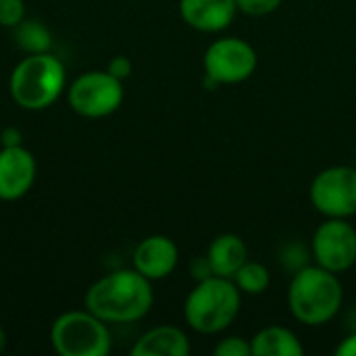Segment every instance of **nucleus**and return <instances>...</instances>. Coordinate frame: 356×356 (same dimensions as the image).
Returning <instances> with one entry per match:
<instances>
[{
	"label": "nucleus",
	"mask_w": 356,
	"mask_h": 356,
	"mask_svg": "<svg viewBox=\"0 0 356 356\" xmlns=\"http://www.w3.org/2000/svg\"><path fill=\"white\" fill-rule=\"evenodd\" d=\"M192 350L188 336L173 325H159L148 330L131 348L134 356H188Z\"/></svg>",
	"instance_id": "obj_13"
},
{
	"label": "nucleus",
	"mask_w": 356,
	"mask_h": 356,
	"mask_svg": "<svg viewBox=\"0 0 356 356\" xmlns=\"http://www.w3.org/2000/svg\"><path fill=\"white\" fill-rule=\"evenodd\" d=\"M215 356H252L250 340H244L238 336L223 338L215 346Z\"/></svg>",
	"instance_id": "obj_19"
},
{
	"label": "nucleus",
	"mask_w": 356,
	"mask_h": 356,
	"mask_svg": "<svg viewBox=\"0 0 356 356\" xmlns=\"http://www.w3.org/2000/svg\"><path fill=\"white\" fill-rule=\"evenodd\" d=\"M338 356H356V334H350L348 338L342 340V344H338L336 348Z\"/></svg>",
	"instance_id": "obj_23"
},
{
	"label": "nucleus",
	"mask_w": 356,
	"mask_h": 356,
	"mask_svg": "<svg viewBox=\"0 0 356 356\" xmlns=\"http://www.w3.org/2000/svg\"><path fill=\"white\" fill-rule=\"evenodd\" d=\"M190 269H192V275H194V280H196V282H202V280H207V277L215 275V271H213V267H211L209 257H198V259H194Z\"/></svg>",
	"instance_id": "obj_22"
},
{
	"label": "nucleus",
	"mask_w": 356,
	"mask_h": 356,
	"mask_svg": "<svg viewBox=\"0 0 356 356\" xmlns=\"http://www.w3.org/2000/svg\"><path fill=\"white\" fill-rule=\"evenodd\" d=\"M284 0H236L238 10L248 17H265L275 13Z\"/></svg>",
	"instance_id": "obj_20"
},
{
	"label": "nucleus",
	"mask_w": 356,
	"mask_h": 356,
	"mask_svg": "<svg viewBox=\"0 0 356 356\" xmlns=\"http://www.w3.org/2000/svg\"><path fill=\"white\" fill-rule=\"evenodd\" d=\"M344 288L338 273L323 267H300L288 288V307L296 321L319 327L330 323L342 309Z\"/></svg>",
	"instance_id": "obj_2"
},
{
	"label": "nucleus",
	"mask_w": 356,
	"mask_h": 356,
	"mask_svg": "<svg viewBox=\"0 0 356 356\" xmlns=\"http://www.w3.org/2000/svg\"><path fill=\"white\" fill-rule=\"evenodd\" d=\"M131 69H134V65L127 56H115L108 60V67H106V71L113 73L115 77H119L121 81L131 75Z\"/></svg>",
	"instance_id": "obj_21"
},
{
	"label": "nucleus",
	"mask_w": 356,
	"mask_h": 356,
	"mask_svg": "<svg viewBox=\"0 0 356 356\" xmlns=\"http://www.w3.org/2000/svg\"><path fill=\"white\" fill-rule=\"evenodd\" d=\"M2 142H4V146H17V144H21V131L19 129H13V127L4 129L2 131Z\"/></svg>",
	"instance_id": "obj_24"
},
{
	"label": "nucleus",
	"mask_w": 356,
	"mask_h": 356,
	"mask_svg": "<svg viewBox=\"0 0 356 356\" xmlns=\"http://www.w3.org/2000/svg\"><path fill=\"white\" fill-rule=\"evenodd\" d=\"M311 204L330 219L356 215V167L334 165L319 171L309 190Z\"/></svg>",
	"instance_id": "obj_6"
},
{
	"label": "nucleus",
	"mask_w": 356,
	"mask_h": 356,
	"mask_svg": "<svg viewBox=\"0 0 356 356\" xmlns=\"http://www.w3.org/2000/svg\"><path fill=\"white\" fill-rule=\"evenodd\" d=\"M50 340L60 356H106L111 353L106 321L88 309L60 315L52 323Z\"/></svg>",
	"instance_id": "obj_5"
},
{
	"label": "nucleus",
	"mask_w": 356,
	"mask_h": 356,
	"mask_svg": "<svg viewBox=\"0 0 356 356\" xmlns=\"http://www.w3.org/2000/svg\"><path fill=\"white\" fill-rule=\"evenodd\" d=\"M25 19V2L23 0H0V25L15 29Z\"/></svg>",
	"instance_id": "obj_18"
},
{
	"label": "nucleus",
	"mask_w": 356,
	"mask_h": 356,
	"mask_svg": "<svg viewBox=\"0 0 356 356\" xmlns=\"http://www.w3.org/2000/svg\"><path fill=\"white\" fill-rule=\"evenodd\" d=\"M204 75L219 86H234L246 81L259 65L257 50L242 38L215 40L204 52Z\"/></svg>",
	"instance_id": "obj_8"
},
{
	"label": "nucleus",
	"mask_w": 356,
	"mask_h": 356,
	"mask_svg": "<svg viewBox=\"0 0 356 356\" xmlns=\"http://www.w3.org/2000/svg\"><path fill=\"white\" fill-rule=\"evenodd\" d=\"M179 261L177 244L167 236H148L134 250V269L150 282L169 277Z\"/></svg>",
	"instance_id": "obj_11"
},
{
	"label": "nucleus",
	"mask_w": 356,
	"mask_h": 356,
	"mask_svg": "<svg viewBox=\"0 0 356 356\" xmlns=\"http://www.w3.org/2000/svg\"><path fill=\"white\" fill-rule=\"evenodd\" d=\"M4 348H6V334H4V330L0 325V355L4 353Z\"/></svg>",
	"instance_id": "obj_25"
},
{
	"label": "nucleus",
	"mask_w": 356,
	"mask_h": 356,
	"mask_svg": "<svg viewBox=\"0 0 356 356\" xmlns=\"http://www.w3.org/2000/svg\"><path fill=\"white\" fill-rule=\"evenodd\" d=\"M207 257L215 275L232 280L236 271L248 261V248L238 234H221L211 242Z\"/></svg>",
	"instance_id": "obj_14"
},
{
	"label": "nucleus",
	"mask_w": 356,
	"mask_h": 356,
	"mask_svg": "<svg viewBox=\"0 0 356 356\" xmlns=\"http://www.w3.org/2000/svg\"><path fill=\"white\" fill-rule=\"evenodd\" d=\"M65 83V65L56 56L27 54L10 73V96L25 111H44L60 98Z\"/></svg>",
	"instance_id": "obj_4"
},
{
	"label": "nucleus",
	"mask_w": 356,
	"mask_h": 356,
	"mask_svg": "<svg viewBox=\"0 0 356 356\" xmlns=\"http://www.w3.org/2000/svg\"><path fill=\"white\" fill-rule=\"evenodd\" d=\"M152 282L136 269L113 271L94 282L86 294V309L106 323H134L152 309Z\"/></svg>",
	"instance_id": "obj_1"
},
{
	"label": "nucleus",
	"mask_w": 356,
	"mask_h": 356,
	"mask_svg": "<svg viewBox=\"0 0 356 356\" xmlns=\"http://www.w3.org/2000/svg\"><path fill=\"white\" fill-rule=\"evenodd\" d=\"M252 356H302L305 346L298 336L282 325H269L250 340Z\"/></svg>",
	"instance_id": "obj_15"
},
{
	"label": "nucleus",
	"mask_w": 356,
	"mask_h": 356,
	"mask_svg": "<svg viewBox=\"0 0 356 356\" xmlns=\"http://www.w3.org/2000/svg\"><path fill=\"white\" fill-rule=\"evenodd\" d=\"M13 35H15L17 46L27 54H42V52H48L52 46L50 29L38 19H23L13 29Z\"/></svg>",
	"instance_id": "obj_16"
},
{
	"label": "nucleus",
	"mask_w": 356,
	"mask_h": 356,
	"mask_svg": "<svg viewBox=\"0 0 356 356\" xmlns=\"http://www.w3.org/2000/svg\"><path fill=\"white\" fill-rule=\"evenodd\" d=\"M232 280L240 288L242 294L259 296V294L267 292V288L271 284V273H269V269L263 263H250V261H246L236 271V275Z\"/></svg>",
	"instance_id": "obj_17"
},
{
	"label": "nucleus",
	"mask_w": 356,
	"mask_h": 356,
	"mask_svg": "<svg viewBox=\"0 0 356 356\" xmlns=\"http://www.w3.org/2000/svg\"><path fill=\"white\" fill-rule=\"evenodd\" d=\"M313 257L319 267L344 273L356 263V229L346 219H325L313 236Z\"/></svg>",
	"instance_id": "obj_9"
},
{
	"label": "nucleus",
	"mask_w": 356,
	"mask_h": 356,
	"mask_svg": "<svg viewBox=\"0 0 356 356\" xmlns=\"http://www.w3.org/2000/svg\"><path fill=\"white\" fill-rule=\"evenodd\" d=\"M38 165L33 154L17 146H2L0 150V200L23 198L35 181Z\"/></svg>",
	"instance_id": "obj_10"
},
{
	"label": "nucleus",
	"mask_w": 356,
	"mask_h": 356,
	"mask_svg": "<svg viewBox=\"0 0 356 356\" xmlns=\"http://www.w3.org/2000/svg\"><path fill=\"white\" fill-rule=\"evenodd\" d=\"M238 13L236 0H179V15L186 25L204 33L227 29Z\"/></svg>",
	"instance_id": "obj_12"
},
{
	"label": "nucleus",
	"mask_w": 356,
	"mask_h": 356,
	"mask_svg": "<svg viewBox=\"0 0 356 356\" xmlns=\"http://www.w3.org/2000/svg\"><path fill=\"white\" fill-rule=\"evenodd\" d=\"M242 309V292L229 277L211 275L196 284L184 305L186 323L204 336L225 332Z\"/></svg>",
	"instance_id": "obj_3"
},
{
	"label": "nucleus",
	"mask_w": 356,
	"mask_h": 356,
	"mask_svg": "<svg viewBox=\"0 0 356 356\" xmlns=\"http://www.w3.org/2000/svg\"><path fill=\"white\" fill-rule=\"evenodd\" d=\"M67 98L81 117H108L123 102V81L108 71H88L71 83Z\"/></svg>",
	"instance_id": "obj_7"
}]
</instances>
